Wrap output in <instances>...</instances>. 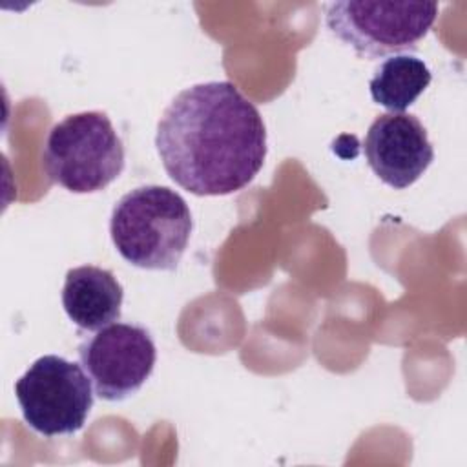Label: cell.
I'll use <instances>...</instances> for the list:
<instances>
[{"label":"cell","mask_w":467,"mask_h":467,"mask_svg":"<svg viewBox=\"0 0 467 467\" xmlns=\"http://www.w3.org/2000/svg\"><path fill=\"white\" fill-rule=\"evenodd\" d=\"M122 285L111 270L82 265L69 268L62 286V306L82 330H100L120 317Z\"/></svg>","instance_id":"obj_8"},{"label":"cell","mask_w":467,"mask_h":467,"mask_svg":"<svg viewBox=\"0 0 467 467\" xmlns=\"http://www.w3.org/2000/svg\"><path fill=\"white\" fill-rule=\"evenodd\" d=\"M170 179L193 195H228L248 186L266 159L259 109L235 84L212 80L175 95L155 133Z\"/></svg>","instance_id":"obj_1"},{"label":"cell","mask_w":467,"mask_h":467,"mask_svg":"<svg viewBox=\"0 0 467 467\" xmlns=\"http://www.w3.org/2000/svg\"><path fill=\"white\" fill-rule=\"evenodd\" d=\"M78 359L100 400L124 401L151 376L157 348L146 327L115 321L78 345Z\"/></svg>","instance_id":"obj_6"},{"label":"cell","mask_w":467,"mask_h":467,"mask_svg":"<svg viewBox=\"0 0 467 467\" xmlns=\"http://www.w3.org/2000/svg\"><path fill=\"white\" fill-rule=\"evenodd\" d=\"M436 2L339 0L325 9V24L358 57L412 53L438 18Z\"/></svg>","instance_id":"obj_4"},{"label":"cell","mask_w":467,"mask_h":467,"mask_svg":"<svg viewBox=\"0 0 467 467\" xmlns=\"http://www.w3.org/2000/svg\"><path fill=\"white\" fill-rule=\"evenodd\" d=\"M15 396L26 423L46 438L80 431L93 407L86 370L57 354L35 359L16 379Z\"/></svg>","instance_id":"obj_5"},{"label":"cell","mask_w":467,"mask_h":467,"mask_svg":"<svg viewBox=\"0 0 467 467\" xmlns=\"http://www.w3.org/2000/svg\"><path fill=\"white\" fill-rule=\"evenodd\" d=\"M370 170L390 188L414 184L434 161L425 126L412 113H383L374 119L363 139Z\"/></svg>","instance_id":"obj_7"},{"label":"cell","mask_w":467,"mask_h":467,"mask_svg":"<svg viewBox=\"0 0 467 467\" xmlns=\"http://www.w3.org/2000/svg\"><path fill=\"white\" fill-rule=\"evenodd\" d=\"M193 219L186 201L166 186H139L119 199L111 212V241L124 261L144 270H175Z\"/></svg>","instance_id":"obj_2"},{"label":"cell","mask_w":467,"mask_h":467,"mask_svg":"<svg viewBox=\"0 0 467 467\" xmlns=\"http://www.w3.org/2000/svg\"><path fill=\"white\" fill-rule=\"evenodd\" d=\"M122 139L104 111H80L57 122L44 142L42 168L73 193L109 186L124 170Z\"/></svg>","instance_id":"obj_3"},{"label":"cell","mask_w":467,"mask_h":467,"mask_svg":"<svg viewBox=\"0 0 467 467\" xmlns=\"http://www.w3.org/2000/svg\"><path fill=\"white\" fill-rule=\"evenodd\" d=\"M431 80L432 73L421 58L401 53L379 62L368 82V89L376 104L392 113H405L429 88Z\"/></svg>","instance_id":"obj_9"}]
</instances>
